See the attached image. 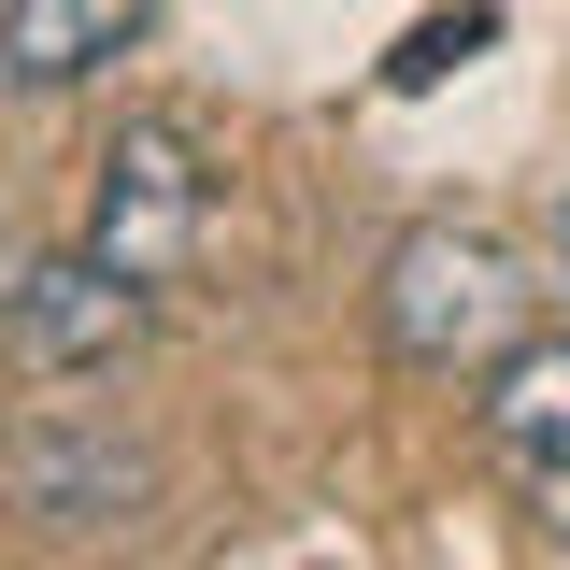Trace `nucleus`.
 I'll list each match as a JSON object with an SVG mask.
<instances>
[{"instance_id": "f257e3e1", "label": "nucleus", "mask_w": 570, "mask_h": 570, "mask_svg": "<svg viewBox=\"0 0 570 570\" xmlns=\"http://www.w3.org/2000/svg\"><path fill=\"white\" fill-rule=\"evenodd\" d=\"M371 328H385L400 371H442L456 385V371H485V356H513L542 328V272H528V243L485 228V214H428V228L385 243V272H371Z\"/></svg>"}, {"instance_id": "f03ea898", "label": "nucleus", "mask_w": 570, "mask_h": 570, "mask_svg": "<svg viewBox=\"0 0 570 570\" xmlns=\"http://www.w3.org/2000/svg\"><path fill=\"white\" fill-rule=\"evenodd\" d=\"M86 243H100L142 299L200 272V243H214V157H200L186 115H115L100 186H86Z\"/></svg>"}, {"instance_id": "7ed1b4c3", "label": "nucleus", "mask_w": 570, "mask_h": 570, "mask_svg": "<svg viewBox=\"0 0 570 570\" xmlns=\"http://www.w3.org/2000/svg\"><path fill=\"white\" fill-rule=\"evenodd\" d=\"M142 299L100 243H58V257H29V272L0 285V356L29 371V385H86V371H115V356L142 343Z\"/></svg>"}, {"instance_id": "20e7f679", "label": "nucleus", "mask_w": 570, "mask_h": 570, "mask_svg": "<svg viewBox=\"0 0 570 570\" xmlns=\"http://www.w3.org/2000/svg\"><path fill=\"white\" fill-rule=\"evenodd\" d=\"M0 499H14L29 528H71V542H100V528H142V513H157V456H142L129 428L29 414L14 442H0Z\"/></svg>"}, {"instance_id": "39448f33", "label": "nucleus", "mask_w": 570, "mask_h": 570, "mask_svg": "<svg viewBox=\"0 0 570 570\" xmlns=\"http://www.w3.org/2000/svg\"><path fill=\"white\" fill-rule=\"evenodd\" d=\"M157 29V0H0V100H71Z\"/></svg>"}, {"instance_id": "423d86ee", "label": "nucleus", "mask_w": 570, "mask_h": 570, "mask_svg": "<svg viewBox=\"0 0 570 570\" xmlns=\"http://www.w3.org/2000/svg\"><path fill=\"white\" fill-rule=\"evenodd\" d=\"M485 400H471V428L499 442V471H528V456H570V328H528L513 356H485L471 371Z\"/></svg>"}, {"instance_id": "0eeeda50", "label": "nucleus", "mask_w": 570, "mask_h": 570, "mask_svg": "<svg viewBox=\"0 0 570 570\" xmlns=\"http://www.w3.org/2000/svg\"><path fill=\"white\" fill-rule=\"evenodd\" d=\"M471 43H499V14H485V0H456V14H428L414 43H400V58H385V86H442V71L471 58Z\"/></svg>"}, {"instance_id": "6e6552de", "label": "nucleus", "mask_w": 570, "mask_h": 570, "mask_svg": "<svg viewBox=\"0 0 570 570\" xmlns=\"http://www.w3.org/2000/svg\"><path fill=\"white\" fill-rule=\"evenodd\" d=\"M513 485H528V528H542V542H557V557H570V456H528Z\"/></svg>"}, {"instance_id": "1a4fd4ad", "label": "nucleus", "mask_w": 570, "mask_h": 570, "mask_svg": "<svg viewBox=\"0 0 570 570\" xmlns=\"http://www.w3.org/2000/svg\"><path fill=\"white\" fill-rule=\"evenodd\" d=\"M557 285H570V186H557Z\"/></svg>"}]
</instances>
